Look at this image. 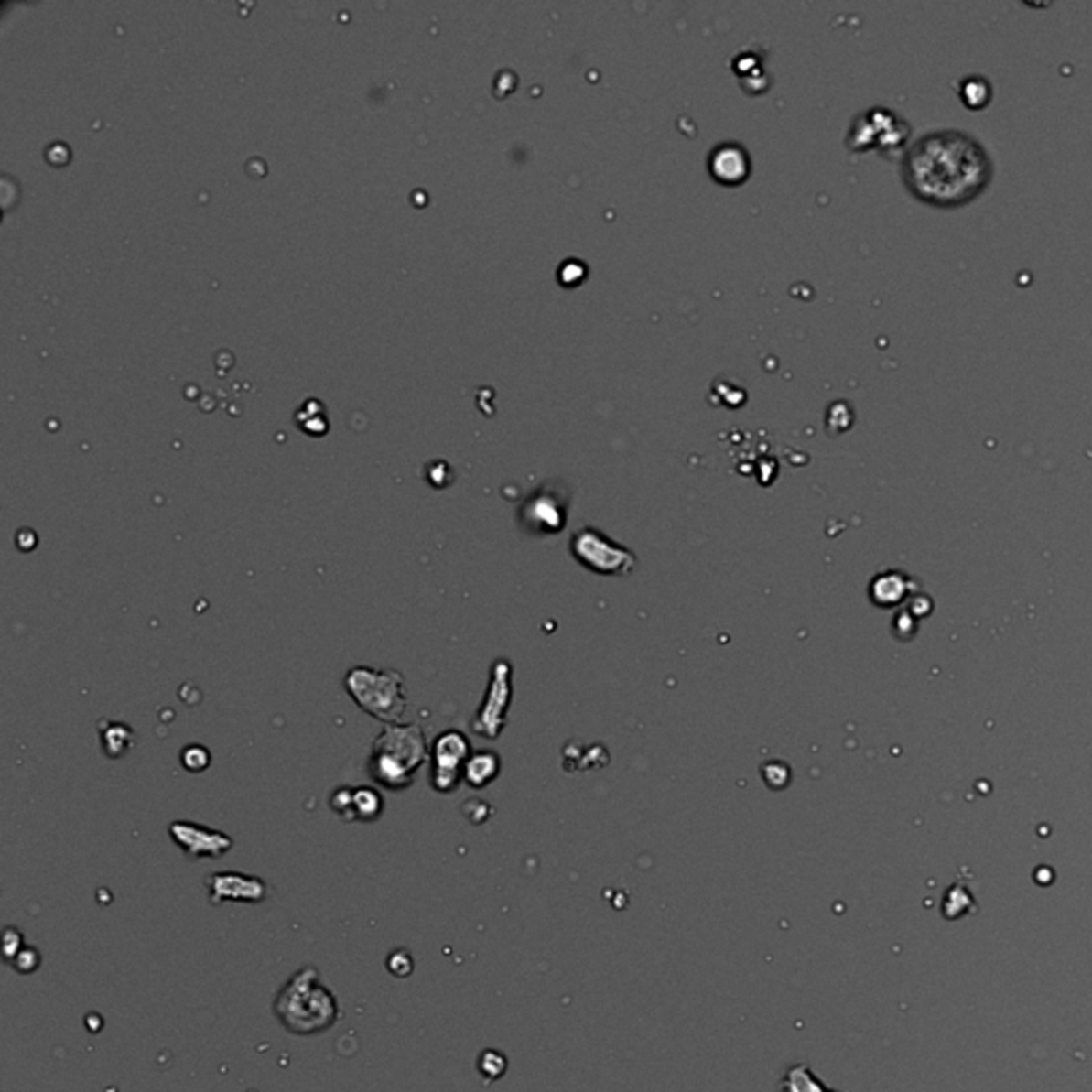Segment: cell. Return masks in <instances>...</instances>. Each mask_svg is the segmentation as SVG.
<instances>
[{"label":"cell","mask_w":1092,"mask_h":1092,"mask_svg":"<svg viewBox=\"0 0 1092 1092\" xmlns=\"http://www.w3.org/2000/svg\"><path fill=\"white\" fill-rule=\"evenodd\" d=\"M182 766L186 768L189 773H203L205 768L210 766L211 762V753L210 749H205L201 745H189L182 749Z\"/></svg>","instance_id":"7c38bea8"},{"label":"cell","mask_w":1092,"mask_h":1092,"mask_svg":"<svg viewBox=\"0 0 1092 1092\" xmlns=\"http://www.w3.org/2000/svg\"><path fill=\"white\" fill-rule=\"evenodd\" d=\"M431 755V785L438 792L449 794L459 785L461 766L470 760V742L465 734L457 730L442 732L429 749Z\"/></svg>","instance_id":"5b68a950"},{"label":"cell","mask_w":1092,"mask_h":1092,"mask_svg":"<svg viewBox=\"0 0 1092 1092\" xmlns=\"http://www.w3.org/2000/svg\"><path fill=\"white\" fill-rule=\"evenodd\" d=\"M465 777H468L471 785L487 784V781L493 777V755L481 753L470 758L468 764H465Z\"/></svg>","instance_id":"8fae6325"},{"label":"cell","mask_w":1092,"mask_h":1092,"mask_svg":"<svg viewBox=\"0 0 1092 1092\" xmlns=\"http://www.w3.org/2000/svg\"><path fill=\"white\" fill-rule=\"evenodd\" d=\"M11 965L16 971L28 975L32 971H37L38 965H41V956H38L37 947H22L17 952L16 958L11 960Z\"/></svg>","instance_id":"4fadbf2b"},{"label":"cell","mask_w":1092,"mask_h":1092,"mask_svg":"<svg viewBox=\"0 0 1092 1092\" xmlns=\"http://www.w3.org/2000/svg\"><path fill=\"white\" fill-rule=\"evenodd\" d=\"M429 760V747L418 723H386L370 751L372 779L391 792L415 784L416 773Z\"/></svg>","instance_id":"3957f363"},{"label":"cell","mask_w":1092,"mask_h":1092,"mask_svg":"<svg viewBox=\"0 0 1092 1092\" xmlns=\"http://www.w3.org/2000/svg\"><path fill=\"white\" fill-rule=\"evenodd\" d=\"M785 1090L787 1092H819V1084L813 1080V1077L806 1074V1067H805V1076H800V1067L798 1069H792L790 1076H787L785 1080Z\"/></svg>","instance_id":"9a60e30c"},{"label":"cell","mask_w":1092,"mask_h":1092,"mask_svg":"<svg viewBox=\"0 0 1092 1092\" xmlns=\"http://www.w3.org/2000/svg\"><path fill=\"white\" fill-rule=\"evenodd\" d=\"M478 1067H481V1071H482L484 1076L500 1077L503 1074V1071H506V1058H503L502 1054H497V1052H493V1050H489V1052H484V1054L481 1056V1063H478Z\"/></svg>","instance_id":"2e32d148"},{"label":"cell","mask_w":1092,"mask_h":1092,"mask_svg":"<svg viewBox=\"0 0 1092 1092\" xmlns=\"http://www.w3.org/2000/svg\"><path fill=\"white\" fill-rule=\"evenodd\" d=\"M710 169H713L715 178H719L721 182H739V179L747 176L749 169L745 150L734 146L719 147V150L713 152V158H710Z\"/></svg>","instance_id":"ba28073f"},{"label":"cell","mask_w":1092,"mask_h":1092,"mask_svg":"<svg viewBox=\"0 0 1092 1092\" xmlns=\"http://www.w3.org/2000/svg\"><path fill=\"white\" fill-rule=\"evenodd\" d=\"M384 811V798L370 785L352 787V817L354 822H376Z\"/></svg>","instance_id":"30bf717a"},{"label":"cell","mask_w":1092,"mask_h":1092,"mask_svg":"<svg viewBox=\"0 0 1092 1092\" xmlns=\"http://www.w3.org/2000/svg\"><path fill=\"white\" fill-rule=\"evenodd\" d=\"M208 894L211 904L222 903H263L269 894L267 883L261 877L224 870L208 877Z\"/></svg>","instance_id":"52a82bcc"},{"label":"cell","mask_w":1092,"mask_h":1092,"mask_svg":"<svg viewBox=\"0 0 1092 1092\" xmlns=\"http://www.w3.org/2000/svg\"><path fill=\"white\" fill-rule=\"evenodd\" d=\"M412 956L410 952H405V949H395V952H391L389 960H386V968L393 975H397V978H408L412 973Z\"/></svg>","instance_id":"5bb4252c"},{"label":"cell","mask_w":1092,"mask_h":1092,"mask_svg":"<svg viewBox=\"0 0 1092 1092\" xmlns=\"http://www.w3.org/2000/svg\"><path fill=\"white\" fill-rule=\"evenodd\" d=\"M274 1013L293 1035H320L340 1020L335 994L320 981L319 968L308 965L290 975L274 999Z\"/></svg>","instance_id":"7a4b0ae2"},{"label":"cell","mask_w":1092,"mask_h":1092,"mask_svg":"<svg viewBox=\"0 0 1092 1092\" xmlns=\"http://www.w3.org/2000/svg\"><path fill=\"white\" fill-rule=\"evenodd\" d=\"M903 178L920 201L956 208L986 189L992 178V163L971 135L936 131L909 147L903 160Z\"/></svg>","instance_id":"6da1fadb"},{"label":"cell","mask_w":1092,"mask_h":1092,"mask_svg":"<svg viewBox=\"0 0 1092 1092\" xmlns=\"http://www.w3.org/2000/svg\"><path fill=\"white\" fill-rule=\"evenodd\" d=\"M344 687L361 710L378 721L402 723L408 710L405 681L397 670H376L370 665H354L346 672Z\"/></svg>","instance_id":"277c9868"},{"label":"cell","mask_w":1092,"mask_h":1092,"mask_svg":"<svg viewBox=\"0 0 1092 1092\" xmlns=\"http://www.w3.org/2000/svg\"><path fill=\"white\" fill-rule=\"evenodd\" d=\"M135 745V730L122 721H101V747L109 760H120Z\"/></svg>","instance_id":"9c48e42d"},{"label":"cell","mask_w":1092,"mask_h":1092,"mask_svg":"<svg viewBox=\"0 0 1092 1092\" xmlns=\"http://www.w3.org/2000/svg\"><path fill=\"white\" fill-rule=\"evenodd\" d=\"M169 837L192 860L220 858L232 849V838L226 832L195 822H173L169 826Z\"/></svg>","instance_id":"8992f818"}]
</instances>
